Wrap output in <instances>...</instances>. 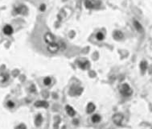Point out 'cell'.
<instances>
[{
  "label": "cell",
  "mask_w": 152,
  "mask_h": 129,
  "mask_svg": "<svg viewBox=\"0 0 152 129\" xmlns=\"http://www.w3.org/2000/svg\"><path fill=\"white\" fill-rule=\"evenodd\" d=\"M15 129H26V126L24 124H20L18 127H16Z\"/></svg>",
  "instance_id": "cell-20"
},
{
  "label": "cell",
  "mask_w": 152,
  "mask_h": 129,
  "mask_svg": "<svg viewBox=\"0 0 152 129\" xmlns=\"http://www.w3.org/2000/svg\"><path fill=\"white\" fill-rule=\"evenodd\" d=\"M96 37L98 41H102L103 39H104V35H103V33H101V32H98L97 34Z\"/></svg>",
  "instance_id": "cell-15"
},
{
  "label": "cell",
  "mask_w": 152,
  "mask_h": 129,
  "mask_svg": "<svg viewBox=\"0 0 152 129\" xmlns=\"http://www.w3.org/2000/svg\"><path fill=\"white\" fill-rule=\"evenodd\" d=\"M120 92L122 95L127 97V96H130V95L132 94V90L129 86L128 84L124 83L120 87Z\"/></svg>",
  "instance_id": "cell-1"
},
{
  "label": "cell",
  "mask_w": 152,
  "mask_h": 129,
  "mask_svg": "<svg viewBox=\"0 0 152 129\" xmlns=\"http://www.w3.org/2000/svg\"><path fill=\"white\" fill-rule=\"evenodd\" d=\"M59 48H60L59 44H57L56 43H52V44H48V52H50L52 53H55L58 52Z\"/></svg>",
  "instance_id": "cell-4"
},
{
  "label": "cell",
  "mask_w": 152,
  "mask_h": 129,
  "mask_svg": "<svg viewBox=\"0 0 152 129\" xmlns=\"http://www.w3.org/2000/svg\"><path fill=\"white\" fill-rule=\"evenodd\" d=\"M7 76L3 75V74L0 75V82H4L5 81H7Z\"/></svg>",
  "instance_id": "cell-17"
},
{
  "label": "cell",
  "mask_w": 152,
  "mask_h": 129,
  "mask_svg": "<svg viewBox=\"0 0 152 129\" xmlns=\"http://www.w3.org/2000/svg\"><path fill=\"white\" fill-rule=\"evenodd\" d=\"M45 5H43V4H42L41 6H40V11L41 12H43V11H45Z\"/></svg>",
  "instance_id": "cell-21"
},
{
  "label": "cell",
  "mask_w": 152,
  "mask_h": 129,
  "mask_svg": "<svg viewBox=\"0 0 152 129\" xmlns=\"http://www.w3.org/2000/svg\"><path fill=\"white\" fill-rule=\"evenodd\" d=\"M44 41L48 44H52V43H55V36H54L52 34V33L47 32L46 34L44 35Z\"/></svg>",
  "instance_id": "cell-3"
},
{
  "label": "cell",
  "mask_w": 152,
  "mask_h": 129,
  "mask_svg": "<svg viewBox=\"0 0 152 129\" xmlns=\"http://www.w3.org/2000/svg\"><path fill=\"white\" fill-rule=\"evenodd\" d=\"M3 32L6 35H11L13 32V28L10 25H6L3 28Z\"/></svg>",
  "instance_id": "cell-6"
},
{
  "label": "cell",
  "mask_w": 152,
  "mask_h": 129,
  "mask_svg": "<svg viewBox=\"0 0 152 129\" xmlns=\"http://www.w3.org/2000/svg\"><path fill=\"white\" fill-rule=\"evenodd\" d=\"M35 106L36 107H48V103L45 101H37L35 103Z\"/></svg>",
  "instance_id": "cell-5"
},
{
  "label": "cell",
  "mask_w": 152,
  "mask_h": 129,
  "mask_svg": "<svg viewBox=\"0 0 152 129\" xmlns=\"http://www.w3.org/2000/svg\"><path fill=\"white\" fill-rule=\"evenodd\" d=\"M134 27L137 29V31L138 32H143V27L141 25L138 21H134Z\"/></svg>",
  "instance_id": "cell-11"
},
{
  "label": "cell",
  "mask_w": 152,
  "mask_h": 129,
  "mask_svg": "<svg viewBox=\"0 0 152 129\" xmlns=\"http://www.w3.org/2000/svg\"><path fill=\"white\" fill-rule=\"evenodd\" d=\"M65 109H66V111H67V113L68 114L69 116H74V115H75L76 111H74V109L72 107V106H66V107H65Z\"/></svg>",
  "instance_id": "cell-8"
},
{
  "label": "cell",
  "mask_w": 152,
  "mask_h": 129,
  "mask_svg": "<svg viewBox=\"0 0 152 129\" xmlns=\"http://www.w3.org/2000/svg\"><path fill=\"white\" fill-rule=\"evenodd\" d=\"M85 5H86V7H88V8H93V7H94V6H93V4L92 3V2L90 1V0H86Z\"/></svg>",
  "instance_id": "cell-14"
},
{
  "label": "cell",
  "mask_w": 152,
  "mask_h": 129,
  "mask_svg": "<svg viewBox=\"0 0 152 129\" xmlns=\"http://www.w3.org/2000/svg\"><path fill=\"white\" fill-rule=\"evenodd\" d=\"M89 65V62L88 61H86L85 63H81L80 65V66L81 67L82 69H86V67H87V65Z\"/></svg>",
  "instance_id": "cell-18"
},
{
  "label": "cell",
  "mask_w": 152,
  "mask_h": 129,
  "mask_svg": "<svg viewBox=\"0 0 152 129\" xmlns=\"http://www.w3.org/2000/svg\"><path fill=\"white\" fill-rule=\"evenodd\" d=\"M94 110H95V105L92 103H89L88 106H87V112L88 113H92L93 111H94Z\"/></svg>",
  "instance_id": "cell-9"
},
{
  "label": "cell",
  "mask_w": 152,
  "mask_h": 129,
  "mask_svg": "<svg viewBox=\"0 0 152 129\" xmlns=\"http://www.w3.org/2000/svg\"><path fill=\"white\" fill-rule=\"evenodd\" d=\"M7 106H9L10 108H12V107H14L15 104H14L13 102H11V101H9V102H7Z\"/></svg>",
  "instance_id": "cell-19"
},
{
  "label": "cell",
  "mask_w": 152,
  "mask_h": 129,
  "mask_svg": "<svg viewBox=\"0 0 152 129\" xmlns=\"http://www.w3.org/2000/svg\"><path fill=\"white\" fill-rule=\"evenodd\" d=\"M42 121H43V118H42L41 115H37L36 119V120H35L36 125V126H40V125L41 124Z\"/></svg>",
  "instance_id": "cell-10"
},
{
  "label": "cell",
  "mask_w": 152,
  "mask_h": 129,
  "mask_svg": "<svg viewBox=\"0 0 152 129\" xmlns=\"http://www.w3.org/2000/svg\"><path fill=\"white\" fill-rule=\"evenodd\" d=\"M51 82H52V80L50 77H45V79L43 80V83H44V85H46V86L50 85Z\"/></svg>",
  "instance_id": "cell-16"
},
{
  "label": "cell",
  "mask_w": 152,
  "mask_h": 129,
  "mask_svg": "<svg viewBox=\"0 0 152 129\" xmlns=\"http://www.w3.org/2000/svg\"><path fill=\"white\" fill-rule=\"evenodd\" d=\"M92 121L93 123H99L101 121V116L99 115H94L92 116Z\"/></svg>",
  "instance_id": "cell-12"
},
{
  "label": "cell",
  "mask_w": 152,
  "mask_h": 129,
  "mask_svg": "<svg viewBox=\"0 0 152 129\" xmlns=\"http://www.w3.org/2000/svg\"><path fill=\"white\" fill-rule=\"evenodd\" d=\"M140 68L141 70H142V71H145L146 70V68H147V64H146V61H142L140 64Z\"/></svg>",
  "instance_id": "cell-13"
},
{
  "label": "cell",
  "mask_w": 152,
  "mask_h": 129,
  "mask_svg": "<svg viewBox=\"0 0 152 129\" xmlns=\"http://www.w3.org/2000/svg\"><path fill=\"white\" fill-rule=\"evenodd\" d=\"M113 36L114 39H116V40H121V39L123 38V34H122V32H120V31H115L114 32H113Z\"/></svg>",
  "instance_id": "cell-7"
},
{
  "label": "cell",
  "mask_w": 152,
  "mask_h": 129,
  "mask_svg": "<svg viewBox=\"0 0 152 129\" xmlns=\"http://www.w3.org/2000/svg\"><path fill=\"white\" fill-rule=\"evenodd\" d=\"M123 119H124L123 115L121 114V113H117V114H115L113 116V123H114L115 124L118 125V126H120L122 124V122Z\"/></svg>",
  "instance_id": "cell-2"
}]
</instances>
